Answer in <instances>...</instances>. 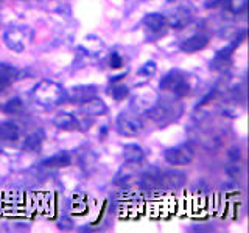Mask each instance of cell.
I'll list each match as a JSON object with an SVG mask.
<instances>
[{
	"label": "cell",
	"mask_w": 249,
	"mask_h": 233,
	"mask_svg": "<svg viewBox=\"0 0 249 233\" xmlns=\"http://www.w3.org/2000/svg\"><path fill=\"white\" fill-rule=\"evenodd\" d=\"M19 78V70L11 64H0V93H3Z\"/></svg>",
	"instance_id": "obj_15"
},
{
	"label": "cell",
	"mask_w": 249,
	"mask_h": 233,
	"mask_svg": "<svg viewBox=\"0 0 249 233\" xmlns=\"http://www.w3.org/2000/svg\"><path fill=\"white\" fill-rule=\"evenodd\" d=\"M72 160H73L72 155L69 152H58V154H53L50 157L44 159L41 165L49 169H61V168L72 165Z\"/></svg>",
	"instance_id": "obj_16"
},
{
	"label": "cell",
	"mask_w": 249,
	"mask_h": 233,
	"mask_svg": "<svg viewBox=\"0 0 249 233\" xmlns=\"http://www.w3.org/2000/svg\"><path fill=\"white\" fill-rule=\"evenodd\" d=\"M228 157H229V160H231L232 163H238L240 159H241V151H240V148H238V146L231 148L229 152H228Z\"/></svg>",
	"instance_id": "obj_26"
},
{
	"label": "cell",
	"mask_w": 249,
	"mask_h": 233,
	"mask_svg": "<svg viewBox=\"0 0 249 233\" xmlns=\"http://www.w3.org/2000/svg\"><path fill=\"white\" fill-rule=\"evenodd\" d=\"M22 109H23V101L19 97L11 98L8 103H5V106H2V111L10 115H16V114L22 112Z\"/></svg>",
	"instance_id": "obj_21"
},
{
	"label": "cell",
	"mask_w": 249,
	"mask_h": 233,
	"mask_svg": "<svg viewBox=\"0 0 249 233\" xmlns=\"http://www.w3.org/2000/svg\"><path fill=\"white\" fill-rule=\"evenodd\" d=\"M22 137V129L14 121H2L0 123V140L3 142H16Z\"/></svg>",
	"instance_id": "obj_17"
},
{
	"label": "cell",
	"mask_w": 249,
	"mask_h": 233,
	"mask_svg": "<svg viewBox=\"0 0 249 233\" xmlns=\"http://www.w3.org/2000/svg\"><path fill=\"white\" fill-rule=\"evenodd\" d=\"M80 112L84 116H101L107 112V106L105 104L103 100H100L97 97H93L88 101H84L80 107Z\"/></svg>",
	"instance_id": "obj_11"
},
{
	"label": "cell",
	"mask_w": 249,
	"mask_h": 233,
	"mask_svg": "<svg viewBox=\"0 0 249 233\" xmlns=\"http://www.w3.org/2000/svg\"><path fill=\"white\" fill-rule=\"evenodd\" d=\"M192 20V11L185 6H179L167 17V25L171 28H182Z\"/></svg>",
	"instance_id": "obj_14"
},
{
	"label": "cell",
	"mask_w": 249,
	"mask_h": 233,
	"mask_svg": "<svg viewBox=\"0 0 249 233\" xmlns=\"http://www.w3.org/2000/svg\"><path fill=\"white\" fill-rule=\"evenodd\" d=\"M143 23L150 31L159 33V31H162L167 27V16H163L160 13H150V14L145 16Z\"/></svg>",
	"instance_id": "obj_18"
},
{
	"label": "cell",
	"mask_w": 249,
	"mask_h": 233,
	"mask_svg": "<svg viewBox=\"0 0 249 233\" xmlns=\"http://www.w3.org/2000/svg\"><path fill=\"white\" fill-rule=\"evenodd\" d=\"M156 72H158V66H156V62L154 61H148V62H145V64L139 68L137 75L139 76H143V78H146V80H148V78L154 76Z\"/></svg>",
	"instance_id": "obj_22"
},
{
	"label": "cell",
	"mask_w": 249,
	"mask_h": 233,
	"mask_svg": "<svg viewBox=\"0 0 249 233\" xmlns=\"http://www.w3.org/2000/svg\"><path fill=\"white\" fill-rule=\"evenodd\" d=\"M109 64H111V68H122L123 67V58L119 53H112L111 59H109Z\"/></svg>",
	"instance_id": "obj_25"
},
{
	"label": "cell",
	"mask_w": 249,
	"mask_h": 233,
	"mask_svg": "<svg viewBox=\"0 0 249 233\" xmlns=\"http://www.w3.org/2000/svg\"><path fill=\"white\" fill-rule=\"evenodd\" d=\"M31 39L30 30L25 27H10L5 30L3 41L5 45L14 53H23Z\"/></svg>",
	"instance_id": "obj_5"
},
{
	"label": "cell",
	"mask_w": 249,
	"mask_h": 233,
	"mask_svg": "<svg viewBox=\"0 0 249 233\" xmlns=\"http://www.w3.org/2000/svg\"><path fill=\"white\" fill-rule=\"evenodd\" d=\"M163 159L168 165L173 166H185L190 165L195 159V150L190 145H179V146H171L163 152Z\"/></svg>",
	"instance_id": "obj_6"
},
{
	"label": "cell",
	"mask_w": 249,
	"mask_h": 233,
	"mask_svg": "<svg viewBox=\"0 0 249 233\" xmlns=\"http://www.w3.org/2000/svg\"><path fill=\"white\" fill-rule=\"evenodd\" d=\"M66 90L53 80H41L33 89V98L42 107L52 109L59 106L66 100Z\"/></svg>",
	"instance_id": "obj_1"
},
{
	"label": "cell",
	"mask_w": 249,
	"mask_h": 233,
	"mask_svg": "<svg viewBox=\"0 0 249 233\" xmlns=\"http://www.w3.org/2000/svg\"><path fill=\"white\" fill-rule=\"evenodd\" d=\"M111 95H112V98L115 100V101H123L124 98H128L129 97V89L126 87V85H122V84H119V85H114L112 87V92H111Z\"/></svg>",
	"instance_id": "obj_23"
},
{
	"label": "cell",
	"mask_w": 249,
	"mask_h": 233,
	"mask_svg": "<svg viewBox=\"0 0 249 233\" xmlns=\"http://www.w3.org/2000/svg\"><path fill=\"white\" fill-rule=\"evenodd\" d=\"M159 89L163 92H171L175 98H184L190 93V84L187 81V75L181 70H170L159 81Z\"/></svg>",
	"instance_id": "obj_3"
},
{
	"label": "cell",
	"mask_w": 249,
	"mask_h": 233,
	"mask_svg": "<svg viewBox=\"0 0 249 233\" xmlns=\"http://www.w3.org/2000/svg\"><path fill=\"white\" fill-rule=\"evenodd\" d=\"M232 5V0H207L206 8H223V10H228Z\"/></svg>",
	"instance_id": "obj_24"
},
{
	"label": "cell",
	"mask_w": 249,
	"mask_h": 233,
	"mask_svg": "<svg viewBox=\"0 0 249 233\" xmlns=\"http://www.w3.org/2000/svg\"><path fill=\"white\" fill-rule=\"evenodd\" d=\"M182 114V106L176 103L175 100H165V101H156L153 107H150L145 112L146 120L156 124V126H167L171 121L179 118Z\"/></svg>",
	"instance_id": "obj_2"
},
{
	"label": "cell",
	"mask_w": 249,
	"mask_h": 233,
	"mask_svg": "<svg viewBox=\"0 0 249 233\" xmlns=\"http://www.w3.org/2000/svg\"><path fill=\"white\" fill-rule=\"evenodd\" d=\"M44 142V134L42 131H35L33 134H30L25 140H23L22 150L27 152H36L39 148H41Z\"/></svg>",
	"instance_id": "obj_19"
},
{
	"label": "cell",
	"mask_w": 249,
	"mask_h": 233,
	"mask_svg": "<svg viewBox=\"0 0 249 233\" xmlns=\"http://www.w3.org/2000/svg\"><path fill=\"white\" fill-rule=\"evenodd\" d=\"M95 163H97V157L92 150L86 148L84 151H80V166L86 173H90V171L95 168Z\"/></svg>",
	"instance_id": "obj_20"
},
{
	"label": "cell",
	"mask_w": 249,
	"mask_h": 233,
	"mask_svg": "<svg viewBox=\"0 0 249 233\" xmlns=\"http://www.w3.org/2000/svg\"><path fill=\"white\" fill-rule=\"evenodd\" d=\"M145 157H146V151L140 145H136V143L124 145L123 159L126 163H131V165H140V163L145 162Z\"/></svg>",
	"instance_id": "obj_12"
},
{
	"label": "cell",
	"mask_w": 249,
	"mask_h": 233,
	"mask_svg": "<svg viewBox=\"0 0 249 233\" xmlns=\"http://www.w3.org/2000/svg\"><path fill=\"white\" fill-rule=\"evenodd\" d=\"M185 174L182 171L178 169H170V171H160V182H162V188L163 191H175L182 188L185 185Z\"/></svg>",
	"instance_id": "obj_7"
},
{
	"label": "cell",
	"mask_w": 249,
	"mask_h": 233,
	"mask_svg": "<svg viewBox=\"0 0 249 233\" xmlns=\"http://www.w3.org/2000/svg\"><path fill=\"white\" fill-rule=\"evenodd\" d=\"M115 128H117V132L123 137H137L140 132L143 131L145 124H143L142 116L137 112L126 111L117 116Z\"/></svg>",
	"instance_id": "obj_4"
},
{
	"label": "cell",
	"mask_w": 249,
	"mask_h": 233,
	"mask_svg": "<svg viewBox=\"0 0 249 233\" xmlns=\"http://www.w3.org/2000/svg\"><path fill=\"white\" fill-rule=\"evenodd\" d=\"M0 109H2V106H0Z\"/></svg>",
	"instance_id": "obj_27"
},
{
	"label": "cell",
	"mask_w": 249,
	"mask_h": 233,
	"mask_svg": "<svg viewBox=\"0 0 249 233\" xmlns=\"http://www.w3.org/2000/svg\"><path fill=\"white\" fill-rule=\"evenodd\" d=\"M238 44L240 42H232L228 47H224V49L218 50L216 54L213 56V59H212V62H210V68L215 70V72H223L231 62L232 54H233V51H235V47H238Z\"/></svg>",
	"instance_id": "obj_8"
},
{
	"label": "cell",
	"mask_w": 249,
	"mask_h": 233,
	"mask_svg": "<svg viewBox=\"0 0 249 233\" xmlns=\"http://www.w3.org/2000/svg\"><path fill=\"white\" fill-rule=\"evenodd\" d=\"M207 44H209V36L198 33V34H193L190 37H187L185 41H182L181 50L184 53H196V51L204 50Z\"/></svg>",
	"instance_id": "obj_13"
},
{
	"label": "cell",
	"mask_w": 249,
	"mask_h": 233,
	"mask_svg": "<svg viewBox=\"0 0 249 233\" xmlns=\"http://www.w3.org/2000/svg\"><path fill=\"white\" fill-rule=\"evenodd\" d=\"M54 126L64 131H75V129H83V123L78 120V116L72 112H58L53 116Z\"/></svg>",
	"instance_id": "obj_9"
},
{
	"label": "cell",
	"mask_w": 249,
	"mask_h": 233,
	"mask_svg": "<svg viewBox=\"0 0 249 233\" xmlns=\"http://www.w3.org/2000/svg\"><path fill=\"white\" fill-rule=\"evenodd\" d=\"M97 95V89L93 85H80V87L72 89L69 93H66V100L70 103L83 104L84 101H88Z\"/></svg>",
	"instance_id": "obj_10"
}]
</instances>
